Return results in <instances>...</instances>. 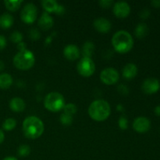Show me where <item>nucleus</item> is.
<instances>
[{
    "instance_id": "obj_1",
    "label": "nucleus",
    "mask_w": 160,
    "mask_h": 160,
    "mask_svg": "<svg viewBox=\"0 0 160 160\" xmlns=\"http://www.w3.org/2000/svg\"><path fill=\"white\" fill-rule=\"evenodd\" d=\"M22 130L26 138L29 139H37L42 135L45 127L40 118L35 116H30L23 120Z\"/></svg>"
},
{
    "instance_id": "obj_2",
    "label": "nucleus",
    "mask_w": 160,
    "mask_h": 160,
    "mask_svg": "<svg viewBox=\"0 0 160 160\" xmlns=\"http://www.w3.org/2000/svg\"><path fill=\"white\" fill-rule=\"evenodd\" d=\"M112 45L117 52L125 54L132 49L134 46V39L129 32L120 30L112 36Z\"/></svg>"
},
{
    "instance_id": "obj_3",
    "label": "nucleus",
    "mask_w": 160,
    "mask_h": 160,
    "mask_svg": "<svg viewBox=\"0 0 160 160\" xmlns=\"http://www.w3.org/2000/svg\"><path fill=\"white\" fill-rule=\"evenodd\" d=\"M111 113V108L106 100L98 99L92 102L88 107V114L91 118L97 122L107 120Z\"/></svg>"
},
{
    "instance_id": "obj_4",
    "label": "nucleus",
    "mask_w": 160,
    "mask_h": 160,
    "mask_svg": "<svg viewBox=\"0 0 160 160\" xmlns=\"http://www.w3.org/2000/svg\"><path fill=\"white\" fill-rule=\"evenodd\" d=\"M12 62L16 68L18 70H28L34 67L35 63V57L32 52L26 49L18 52L14 56Z\"/></svg>"
},
{
    "instance_id": "obj_5",
    "label": "nucleus",
    "mask_w": 160,
    "mask_h": 160,
    "mask_svg": "<svg viewBox=\"0 0 160 160\" xmlns=\"http://www.w3.org/2000/svg\"><path fill=\"white\" fill-rule=\"evenodd\" d=\"M44 106L47 110L56 112L63 109L65 106V99L62 94L56 92H52L45 96L44 99Z\"/></svg>"
},
{
    "instance_id": "obj_6",
    "label": "nucleus",
    "mask_w": 160,
    "mask_h": 160,
    "mask_svg": "<svg viewBox=\"0 0 160 160\" xmlns=\"http://www.w3.org/2000/svg\"><path fill=\"white\" fill-rule=\"evenodd\" d=\"M78 72L81 76L89 78L92 76L95 70V65L92 58L82 57L80 59L77 66Z\"/></svg>"
},
{
    "instance_id": "obj_7",
    "label": "nucleus",
    "mask_w": 160,
    "mask_h": 160,
    "mask_svg": "<svg viewBox=\"0 0 160 160\" xmlns=\"http://www.w3.org/2000/svg\"><path fill=\"white\" fill-rule=\"evenodd\" d=\"M38 9L34 3H28L20 12V18L25 23L31 24L33 23L37 19Z\"/></svg>"
},
{
    "instance_id": "obj_8",
    "label": "nucleus",
    "mask_w": 160,
    "mask_h": 160,
    "mask_svg": "<svg viewBox=\"0 0 160 160\" xmlns=\"http://www.w3.org/2000/svg\"><path fill=\"white\" fill-rule=\"evenodd\" d=\"M120 75L118 71L112 67L104 69L100 73V79L103 84L106 85H112L119 81Z\"/></svg>"
},
{
    "instance_id": "obj_9",
    "label": "nucleus",
    "mask_w": 160,
    "mask_h": 160,
    "mask_svg": "<svg viewBox=\"0 0 160 160\" xmlns=\"http://www.w3.org/2000/svg\"><path fill=\"white\" fill-rule=\"evenodd\" d=\"M160 88L159 81L156 78H147L144 81L142 85V89L147 95H152L156 93Z\"/></svg>"
},
{
    "instance_id": "obj_10",
    "label": "nucleus",
    "mask_w": 160,
    "mask_h": 160,
    "mask_svg": "<svg viewBox=\"0 0 160 160\" xmlns=\"http://www.w3.org/2000/svg\"><path fill=\"white\" fill-rule=\"evenodd\" d=\"M131 6L126 2H117L113 5V13L117 18L123 19L129 16Z\"/></svg>"
},
{
    "instance_id": "obj_11",
    "label": "nucleus",
    "mask_w": 160,
    "mask_h": 160,
    "mask_svg": "<svg viewBox=\"0 0 160 160\" xmlns=\"http://www.w3.org/2000/svg\"><path fill=\"white\" fill-rule=\"evenodd\" d=\"M151 128V122L147 117H139L134 120L133 128L138 133H145L149 131Z\"/></svg>"
},
{
    "instance_id": "obj_12",
    "label": "nucleus",
    "mask_w": 160,
    "mask_h": 160,
    "mask_svg": "<svg viewBox=\"0 0 160 160\" xmlns=\"http://www.w3.org/2000/svg\"><path fill=\"white\" fill-rule=\"evenodd\" d=\"M93 26L95 29L99 33L106 34L110 31L112 28V24L106 18L104 17H99V18L95 19L93 23Z\"/></svg>"
},
{
    "instance_id": "obj_13",
    "label": "nucleus",
    "mask_w": 160,
    "mask_h": 160,
    "mask_svg": "<svg viewBox=\"0 0 160 160\" xmlns=\"http://www.w3.org/2000/svg\"><path fill=\"white\" fill-rule=\"evenodd\" d=\"M80 50L77 45H68L64 48L63 49V55L67 59L70 61H74L76 59H79L80 57Z\"/></svg>"
},
{
    "instance_id": "obj_14",
    "label": "nucleus",
    "mask_w": 160,
    "mask_h": 160,
    "mask_svg": "<svg viewBox=\"0 0 160 160\" xmlns=\"http://www.w3.org/2000/svg\"><path fill=\"white\" fill-rule=\"evenodd\" d=\"M54 24V20L49 13L44 12L38 20V26L42 31H48L51 29Z\"/></svg>"
},
{
    "instance_id": "obj_15",
    "label": "nucleus",
    "mask_w": 160,
    "mask_h": 160,
    "mask_svg": "<svg viewBox=\"0 0 160 160\" xmlns=\"http://www.w3.org/2000/svg\"><path fill=\"white\" fill-rule=\"evenodd\" d=\"M138 74V67L135 64L130 63L126 64L122 70V75L127 80H131L135 78Z\"/></svg>"
},
{
    "instance_id": "obj_16",
    "label": "nucleus",
    "mask_w": 160,
    "mask_h": 160,
    "mask_svg": "<svg viewBox=\"0 0 160 160\" xmlns=\"http://www.w3.org/2000/svg\"><path fill=\"white\" fill-rule=\"evenodd\" d=\"M9 108L12 111L15 112H20L23 111L26 107V103L23 101V98H19V97H15L12 98L9 101Z\"/></svg>"
},
{
    "instance_id": "obj_17",
    "label": "nucleus",
    "mask_w": 160,
    "mask_h": 160,
    "mask_svg": "<svg viewBox=\"0 0 160 160\" xmlns=\"http://www.w3.org/2000/svg\"><path fill=\"white\" fill-rule=\"evenodd\" d=\"M14 23L13 17L10 13L4 12L0 16V28L2 29H9Z\"/></svg>"
},
{
    "instance_id": "obj_18",
    "label": "nucleus",
    "mask_w": 160,
    "mask_h": 160,
    "mask_svg": "<svg viewBox=\"0 0 160 160\" xmlns=\"http://www.w3.org/2000/svg\"><path fill=\"white\" fill-rule=\"evenodd\" d=\"M13 82V78L9 73H0V89H8Z\"/></svg>"
},
{
    "instance_id": "obj_19",
    "label": "nucleus",
    "mask_w": 160,
    "mask_h": 160,
    "mask_svg": "<svg viewBox=\"0 0 160 160\" xmlns=\"http://www.w3.org/2000/svg\"><path fill=\"white\" fill-rule=\"evenodd\" d=\"M42 5L45 12H48V13H52V12L56 13V10L59 6V3L55 0H43L42 2Z\"/></svg>"
},
{
    "instance_id": "obj_20",
    "label": "nucleus",
    "mask_w": 160,
    "mask_h": 160,
    "mask_svg": "<svg viewBox=\"0 0 160 160\" xmlns=\"http://www.w3.org/2000/svg\"><path fill=\"white\" fill-rule=\"evenodd\" d=\"M148 33V27L146 23H140L137 25L134 30V34L139 39L144 38Z\"/></svg>"
},
{
    "instance_id": "obj_21",
    "label": "nucleus",
    "mask_w": 160,
    "mask_h": 160,
    "mask_svg": "<svg viewBox=\"0 0 160 160\" xmlns=\"http://www.w3.org/2000/svg\"><path fill=\"white\" fill-rule=\"evenodd\" d=\"M22 3H23V1H21V0H12V1L6 0V1H4V5L6 9H8L10 12H16L17 10H18Z\"/></svg>"
},
{
    "instance_id": "obj_22",
    "label": "nucleus",
    "mask_w": 160,
    "mask_h": 160,
    "mask_svg": "<svg viewBox=\"0 0 160 160\" xmlns=\"http://www.w3.org/2000/svg\"><path fill=\"white\" fill-rule=\"evenodd\" d=\"M94 51H95V45L93 42H86L82 48L83 57L91 58V56L93 55Z\"/></svg>"
},
{
    "instance_id": "obj_23",
    "label": "nucleus",
    "mask_w": 160,
    "mask_h": 160,
    "mask_svg": "<svg viewBox=\"0 0 160 160\" xmlns=\"http://www.w3.org/2000/svg\"><path fill=\"white\" fill-rule=\"evenodd\" d=\"M17 126V121L13 118H7L2 123V128L4 131H12Z\"/></svg>"
},
{
    "instance_id": "obj_24",
    "label": "nucleus",
    "mask_w": 160,
    "mask_h": 160,
    "mask_svg": "<svg viewBox=\"0 0 160 160\" xmlns=\"http://www.w3.org/2000/svg\"><path fill=\"white\" fill-rule=\"evenodd\" d=\"M59 120H60V123L62 125H64V126H70L73 121V116H70L69 114L65 113V112H62L61 114L60 117H59Z\"/></svg>"
},
{
    "instance_id": "obj_25",
    "label": "nucleus",
    "mask_w": 160,
    "mask_h": 160,
    "mask_svg": "<svg viewBox=\"0 0 160 160\" xmlns=\"http://www.w3.org/2000/svg\"><path fill=\"white\" fill-rule=\"evenodd\" d=\"M31 153V147L27 145H22L17 149V154L20 157H27Z\"/></svg>"
},
{
    "instance_id": "obj_26",
    "label": "nucleus",
    "mask_w": 160,
    "mask_h": 160,
    "mask_svg": "<svg viewBox=\"0 0 160 160\" xmlns=\"http://www.w3.org/2000/svg\"><path fill=\"white\" fill-rule=\"evenodd\" d=\"M63 111L65 113L69 114L70 116L74 115L75 113L78 111V108H77V106L73 103H67V104H65L63 107Z\"/></svg>"
},
{
    "instance_id": "obj_27",
    "label": "nucleus",
    "mask_w": 160,
    "mask_h": 160,
    "mask_svg": "<svg viewBox=\"0 0 160 160\" xmlns=\"http://www.w3.org/2000/svg\"><path fill=\"white\" fill-rule=\"evenodd\" d=\"M9 39H10V41L12 43L18 44L20 43V42H21L22 40H23V34H22L20 31H15L10 34Z\"/></svg>"
},
{
    "instance_id": "obj_28",
    "label": "nucleus",
    "mask_w": 160,
    "mask_h": 160,
    "mask_svg": "<svg viewBox=\"0 0 160 160\" xmlns=\"http://www.w3.org/2000/svg\"><path fill=\"white\" fill-rule=\"evenodd\" d=\"M118 125L119 128L121 130L124 131V130L128 129V120L125 116H121L118 120Z\"/></svg>"
},
{
    "instance_id": "obj_29",
    "label": "nucleus",
    "mask_w": 160,
    "mask_h": 160,
    "mask_svg": "<svg viewBox=\"0 0 160 160\" xmlns=\"http://www.w3.org/2000/svg\"><path fill=\"white\" fill-rule=\"evenodd\" d=\"M29 37L31 40H38L41 37V34L38 29H36V28H31L29 31Z\"/></svg>"
},
{
    "instance_id": "obj_30",
    "label": "nucleus",
    "mask_w": 160,
    "mask_h": 160,
    "mask_svg": "<svg viewBox=\"0 0 160 160\" xmlns=\"http://www.w3.org/2000/svg\"><path fill=\"white\" fill-rule=\"evenodd\" d=\"M98 4L103 9H109L113 4V2L112 0H101L98 2Z\"/></svg>"
},
{
    "instance_id": "obj_31",
    "label": "nucleus",
    "mask_w": 160,
    "mask_h": 160,
    "mask_svg": "<svg viewBox=\"0 0 160 160\" xmlns=\"http://www.w3.org/2000/svg\"><path fill=\"white\" fill-rule=\"evenodd\" d=\"M117 90H118V92L121 95H128V92H129L128 88L126 85H124V84H120L118 88H117Z\"/></svg>"
},
{
    "instance_id": "obj_32",
    "label": "nucleus",
    "mask_w": 160,
    "mask_h": 160,
    "mask_svg": "<svg viewBox=\"0 0 160 160\" xmlns=\"http://www.w3.org/2000/svg\"><path fill=\"white\" fill-rule=\"evenodd\" d=\"M7 45V40L4 35L0 34V51H2Z\"/></svg>"
},
{
    "instance_id": "obj_33",
    "label": "nucleus",
    "mask_w": 160,
    "mask_h": 160,
    "mask_svg": "<svg viewBox=\"0 0 160 160\" xmlns=\"http://www.w3.org/2000/svg\"><path fill=\"white\" fill-rule=\"evenodd\" d=\"M149 16H150V11H149V9H144L143 10L140 12L141 18L144 19V20L148 18Z\"/></svg>"
},
{
    "instance_id": "obj_34",
    "label": "nucleus",
    "mask_w": 160,
    "mask_h": 160,
    "mask_svg": "<svg viewBox=\"0 0 160 160\" xmlns=\"http://www.w3.org/2000/svg\"><path fill=\"white\" fill-rule=\"evenodd\" d=\"M17 49L19 50V52H21L23 51V50H26L27 49V45L25 42H20V43L17 44Z\"/></svg>"
},
{
    "instance_id": "obj_35",
    "label": "nucleus",
    "mask_w": 160,
    "mask_h": 160,
    "mask_svg": "<svg viewBox=\"0 0 160 160\" xmlns=\"http://www.w3.org/2000/svg\"><path fill=\"white\" fill-rule=\"evenodd\" d=\"M65 7H64L62 5H60L59 4V7H58L57 10H56V14H57V15H62V14L65 12Z\"/></svg>"
},
{
    "instance_id": "obj_36",
    "label": "nucleus",
    "mask_w": 160,
    "mask_h": 160,
    "mask_svg": "<svg viewBox=\"0 0 160 160\" xmlns=\"http://www.w3.org/2000/svg\"><path fill=\"white\" fill-rule=\"evenodd\" d=\"M151 4L154 7L160 8V0H153V1L151 2Z\"/></svg>"
},
{
    "instance_id": "obj_37",
    "label": "nucleus",
    "mask_w": 160,
    "mask_h": 160,
    "mask_svg": "<svg viewBox=\"0 0 160 160\" xmlns=\"http://www.w3.org/2000/svg\"><path fill=\"white\" fill-rule=\"evenodd\" d=\"M4 139H5L4 132H3V131H2L1 129H0V145H1V144L2 143L3 141H4Z\"/></svg>"
},
{
    "instance_id": "obj_38",
    "label": "nucleus",
    "mask_w": 160,
    "mask_h": 160,
    "mask_svg": "<svg viewBox=\"0 0 160 160\" xmlns=\"http://www.w3.org/2000/svg\"><path fill=\"white\" fill-rule=\"evenodd\" d=\"M154 112L156 116L160 117V106H156V108H155L154 109Z\"/></svg>"
},
{
    "instance_id": "obj_39",
    "label": "nucleus",
    "mask_w": 160,
    "mask_h": 160,
    "mask_svg": "<svg viewBox=\"0 0 160 160\" xmlns=\"http://www.w3.org/2000/svg\"><path fill=\"white\" fill-rule=\"evenodd\" d=\"M5 68V64L2 60H0V72L2 71Z\"/></svg>"
},
{
    "instance_id": "obj_40",
    "label": "nucleus",
    "mask_w": 160,
    "mask_h": 160,
    "mask_svg": "<svg viewBox=\"0 0 160 160\" xmlns=\"http://www.w3.org/2000/svg\"><path fill=\"white\" fill-rule=\"evenodd\" d=\"M2 160H18L17 158L13 157V156H7V157L4 158Z\"/></svg>"
},
{
    "instance_id": "obj_41",
    "label": "nucleus",
    "mask_w": 160,
    "mask_h": 160,
    "mask_svg": "<svg viewBox=\"0 0 160 160\" xmlns=\"http://www.w3.org/2000/svg\"><path fill=\"white\" fill-rule=\"evenodd\" d=\"M117 109L119 111H123V109H123V106H122L121 104H119L117 106Z\"/></svg>"
}]
</instances>
